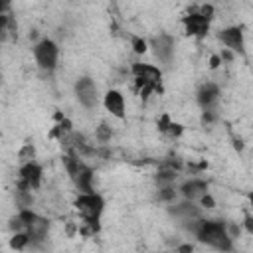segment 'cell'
Segmentation results:
<instances>
[{"label": "cell", "instance_id": "6da1fadb", "mask_svg": "<svg viewBox=\"0 0 253 253\" xmlns=\"http://www.w3.org/2000/svg\"><path fill=\"white\" fill-rule=\"evenodd\" d=\"M188 231L196 235V239L211 249L217 251H231L233 249V237L227 229V223L221 219H194L186 223Z\"/></svg>", "mask_w": 253, "mask_h": 253}, {"label": "cell", "instance_id": "7a4b0ae2", "mask_svg": "<svg viewBox=\"0 0 253 253\" xmlns=\"http://www.w3.org/2000/svg\"><path fill=\"white\" fill-rule=\"evenodd\" d=\"M75 210L79 211L83 223L87 225V229H83L85 233H95L99 231V221L101 215L105 211V200L101 194L97 192H79V196L73 202Z\"/></svg>", "mask_w": 253, "mask_h": 253}, {"label": "cell", "instance_id": "3957f363", "mask_svg": "<svg viewBox=\"0 0 253 253\" xmlns=\"http://www.w3.org/2000/svg\"><path fill=\"white\" fill-rule=\"evenodd\" d=\"M130 71H132L134 85L142 99L150 97V93L154 91L162 93V69L160 67L150 65V63H134Z\"/></svg>", "mask_w": 253, "mask_h": 253}, {"label": "cell", "instance_id": "277c9868", "mask_svg": "<svg viewBox=\"0 0 253 253\" xmlns=\"http://www.w3.org/2000/svg\"><path fill=\"white\" fill-rule=\"evenodd\" d=\"M63 166L69 174V180L79 192H95L93 190V170L81 160V156L69 152L63 156Z\"/></svg>", "mask_w": 253, "mask_h": 253}, {"label": "cell", "instance_id": "5b68a950", "mask_svg": "<svg viewBox=\"0 0 253 253\" xmlns=\"http://www.w3.org/2000/svg\"><path fill=\"white\" fill-rule=\"evenodd\" d=\"M18 215L22 217V223H24V231L30 235L32 239V245L30 247H38L40 241H43L47 237V231H49V221L45 217H42L40 213L28 210V208H22L18 211Z\"/></svg>", "mask_w": 253, "mask_h": 253}, {"label": "cell", "instance_id": "8992f818", "mask_svg": "<svg viewBox=\"0 0 253 253\" xmlns=\"http://www.w3.org/2000/svg\"><path fill=\"white\" fill-rule=\"evenodd\" d=\"M34 57H36V63L40 67V71L43 73H53L55 67H57V59H59V47L53 40L49 38H43L40 40L36 45H34Z\"/></svg>", "mask_w": 253, "mask_h": 253}, {"label": "cell", "instance_id": "52a82bcc", "mask_svg": "<svg viewBox=\"0 0 253 253\" xmlns=\"http://www.w3.org/2000/svg\"><path fill=\"white\" fill-rule=\"evenodd\" d=\"M73 91H75V97H77L79 105H83L89 111L97 107V103H99V89H97V83L91 77H87V75L79 77L75 81V85H73Z\"/></svg>", "mask_w": 253, "mask_h": 253}, {"label": "cell", "instance_id": "ba28073f", "mask_svg": "<svg viewBox=\"0 0 253 253\" xmlns=\"http://www.w3.org/2000/svg\"><path fill=\"white\" fill-rule=\"evenodd\" d=\"M43 178V168L36 160L20 166L18 172V190H38Z\"/></svg>", "mask_w": 253, "mask_h": 253}, {"label": "cell", "instance_id": "9c48e42d", "mask_svg": "<svg viewBox=\"0 0 253 253\" xmlns=\"http://www.w3.org/2000/svg\"><path fill=\"white\" fill-rule=\"evenodd\" d=\"M217 40L221 42V45H225V49H229L237 55H245V34H243L241 26H227V28L219 30Z\"/></svg>", "mask_w": 253, "mask_h": 253}, {"label": "cell", "instance_id": "30bf717a", "mask_svg": "<svg viewBox=\"0 0 253 253\" xmlns=\"http://www.w3.org/2000/svg\"><path fill=\"white\" fill-rule=\"evenodd\" d=\"M210 18L208 16H204L202 12H190V14H186L184 18H182V26H184V32L188 34V36H192V38H198V40H202V38H206L208 36V32H210Z\"/></svg>", "mask_w": 253, "mask_h": 253}, {"label": "cell", "instance_id": "8fae6325", "mask_svg": "<svg viewBox=\"0 0 253 253\" xmlns=\"http://www.w3.org/2000/svg\"><path fill=\"white\" fill-rule=\"evenodd\" d=\"M174 45H176V42H174V38L170 34H158L150 42V47H152L156 59L160 63H164V65L172 63V59H174Z\"/></svg>", "mask_w": 253, "mask_h": 253}, {"label": "cell", "instance_id": "7c38bea8", "mask_svg": "<svg viewBox=\"0 0 253 253\" xmlns=\"http://www.w3.org/2000/svg\"><path fill=\"white\" fill-rule=\"evenodd\" d=\"M196 99H198V105L202 107V111H213L219 101V87L215 83H204V85H200Z\"/></svg>", "mask_w": 253, "mask_h": 253}, {"label": "cell", "instance_id": "4fadbf2b", "mask_svg": "<svg viewBox=\"0 0 253 253\" xmlns=\"http://www.w3.org/2000/svg\"><path fill=\"white\" fill-rule=\"evenodd\" d=\"M103 105H105V109H107L113 117L125 119V109H126V105H125V97H123L121 91L109 89V91L105 93V97H103Z\"/></svg>", "mask_w": 253, "mask_h": 253}, {"label": "cell", "instance_id": "5bb4252c", "mask_svg": "<svg viewBox=\"0 0 253 253\" xmlns=\"http://www.w3.org/2000/svg\"><path fill=\"white\" fill-rule=\"evenodd\" d=\"M180 194L184 200H200L202 196L208 194V182L206 180H200V178H192V180H186L182 186H180Z\"/></svg>", "mask_w": 253, "mask_h": 253}, {"label": "cell", "instance_id": "9a60e30c", "mask_svg": "<svg viewBox=\"0 0 253 253\" xmlns=\"http://www.w3.org/2000/svg\"><path fill=\"white\" fill-rule=\"evenodd\" d=\"M170 213L174 215V217H178L180 221H194V219H198V217H202V211H200V208L198 206H194V202L192 200H184V202H180V204H174L172 208H170Z\"/></svg>", "mask_w": 253, "mask_h": 253}, {"label": "cell", "instance_id": "2e32d148", "mask_svg": "<svg viewBox=\"0 0 253 253\" xmlns=\"http://www.w3.org/2000/svg\"><path fill=\"white\" fill-rule=\"evenodd\" d=\"M158 126H160V130H162L164 134H168V136H172V138H178V136L184 132V126H182L180 123H172V121L168 119V115H164V117L160 119Z\"/></svg>", "mask_w": 253, "mask_h": 253}, {"label": "cell", "instance_id": "e0dca14e", "mask_svg": "<svg viewBox=\"0 0 253 253\" xmlns=\"http://www.w3.org/2000/svg\"><path fill=\"white\" fill-rule=\"evenodd\" d=\"M18 160H20V164H26V162L36 160V146L32 142H26L20 148V152H18Z\"/></svg>", "mask_w": 253, "mask_h": 253}, {"label": "cell", "instance_id": "ac0fdd59", "mask_svg": "<svg viewBox=\"0 0 253 253\" xmlns=\"http://www.w3.org/2000/svg\"><path fill=\"white\" fill-rule=\"evenodd\" d=\"M174 198H176V190H174L172 184L160 186V190H158V200H162V202H174Z\"/></svg>", "mask_w": 253, "mask_h": 253}, {"label": "cell", "instance_id": "d6986e66", "mask_svg": "<svg viewBox=\"0 0 253 253\" xmlns=\"http://www.w3.org/2000/svg\"><path fill=\"white\" fill-rule=\"evenodd\" d=\"M111 136H113L111 126H107L105 123H101V125L97 126V130H95V138H97L99 142H107V140H111Z\"/></svg>", "mask_w": 253, "mask_h": 253}, {"label": "cell", "instance_id": "ffe728a7", "mask_svg": "<svg viewBox=\"0 0 253 253\" xmlns=\"http://www.w3.org/2000/svg\"><path fill=\"white\" fill-rule=\"evenodd\" d=\"M132 49L136 51V53H144L146 49H148V43H146V40H142V38H132Z\"/></svg>", "mask_w": 253, "mask_h": 253}, {"label": "cell", "instance_id": "44dd1931", "mask_svg": "<svg viewBox=\"0 0 253 253\" xmlns=\"http://www.w3.org/2000/svg\"><path fill=\"white\" fill-rule=\"evenodd\" d=\"M200 204H202L204 208H213V206H215V200H213V198L210 196V192H208L206 196H202V198H200Z\"/></svg>", "mask_w": 253, "mask_h": 253}, {"label": "cell", "instance_id": "7402d4cb", "mask_svg": "<svg viewBox=\"0 0 253 253\" xmlns=\"http://www.w3.org/2000/svg\"><path fill=\"white\" fill-rule=\"evenodd\" d=\"M0 14H10V0H0Z\"/></svg>", "mask_w": 253, "mask_h": 253}, {"label": "cell", "instance_id": "603a6c76", "mask_svg": "<svg viewBox=\"0 0 253 253\" xmlns=\"http://www.w3.org/2000/svg\"><path fill=\"white\" fill-rule=\"evenodd\" d=\"M245 227L249 233H253V217L251 215H245Z\"/></svg>", "mask_w": 253, "mask_h": 253}, {"label": "cell", "instance_id": "cb8c5ba5", "mask_svg": "<svg viewBox=\"0 0 253 253\" xmlns=\"http://www.w3.org/2000/svg\"><path fill=\"white\" fill-rule=\"evenodd\" d=\"M219 61H221V57H219V55H213V57H211V67H217Z\"/></svg>", "mask_w": 253, "mask_h": 253}, {"label": "cell", "instance_id": "d4e9b609", "mask_svg": "<svg viewBox=\"0 0 253 253\" xmlns=\"http://www.w3.org/2000/svg\"><path fill=\"white\" fill-rule=\"evenodd\" d=\"M192 249H194L192 245H180V247H178V251H192Z\"/></svg>", "mask_w": 253, "mask_h": 253}, {"label": "cell", "instance_id": "484cf974", "mask_svg": "<svg viewBox=\"0 0 253 253\" xmlns=\"http://www.w3.org/2000/svg\"><path fill=\"white\" fill-rule=\"evenodd\" d=\"M249 204H251V208H253V192L249 194Z\"/></svg>", "mask_w": 253, "mask_h": 253}]
</instances>
